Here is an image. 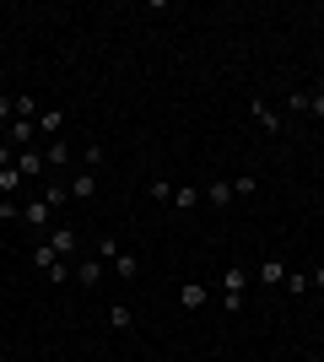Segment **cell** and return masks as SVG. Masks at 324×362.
Here are the masks:
<instances>
[{"instance_id":"obj_8","label":"cell","mask_w":324,"mask_h":362,"mask_svg":"<svg viewBox=\"0 0 324 362\" xmlns=\"http://www.w3.org/2000/svg\"><path fill=\"white\" fill-rule=\"evenodd\" d=\"M6 146L28 151L32 146V119H11V124H6Z\"/></svg>"},{"instance_id":"obj_3","label":"cell","mask_w":324,"mask_h":362,"mask_svg":"<svg viewBox=\"0 0 324 362\" xmlns=\"http://www.w3.org/2000/svg\"><path fill=\"white\" fill-rule=\"evenodd\" d=\"M254 281H260V287H281V281H287V259H281V255H265L260 271H254Z\"/></svg>"},{"instance_id":"obj_16","label":"cell","mask_w":324,"mask_h":362,"mask_svg":"<svg viewBox=\"0 0 324 362\" xmlns=\"http://www.w3.org/2000/svg\"><path fill=\"white\" fill-rule=\"evenodd\" d=\"M32 265H38V271H54V265H60V255H54V249H49V243H32Z\"/></svg>"},{"instance_id":"obj_11","label":"cell","mask_w":324,"mask_h":362,"mask_svg":"<svg viewBox=\"0 0 324 362\" xmlns=\"http://www.w3.org/2000/svg\"><path fill=\"white\" fill-rule=\"evenodd\" d=\"M71 195H76V200H92V195H97V173H87V168H81L76 179H71Z\"/></svg>"},{"instance_id":"obj_25","label":"cell","mask_w":324,"mask_h":362,"mask_svg":"<svg viewBox=\"0 0 324 362\" xmlns=\"http://www.w3.org/2000/svg\"><path fill=\"white\" fill-rule=\"evenodd\" d=\"M114 255H119V243H114V238H97V259H103V265H108V259H114Z\"/></svg>"},{"instance_id":"obj_29","label":"cell","mask_w":324,"mask_h":362,"mask_svg":"<svg viewBox=\"0 0 324 362\" xmlns=\"http://www.w3.org/2000/svg\"><path fill=\"white\" fill-rule=\"evenodd\" d=\"M308 287H313V292H324V265H319V271H308Z\"/></svg>"},{"instance_id":"obj_10","label":"cell","mask_w":324,"mask_h":362,"mask_svg":"<svg viewBox=\"0 0 324 362\" xmlns=\"http://www.w3.org/2000/svg\"><path fill=\"white\" fill-rule=\"evenodd\" d=\"M60 124H65L60 108H44V114H38V136H44V141H60Z\"/></svg>"},{"instance_id":"obj_28","label":"cell","mask_w":324,"mask_h":362,"mask_svg":"<svg viewBox=\"0 0 324 362\" xmlns=\"http://www.w3.org/2000/svg\"><path fill=\"white\" fill-rule=\"evenodd\" d=\"M16 163V146H6V141H0V168H11Z\"/></svg>"},{"instance_id":"obj_4","label":"cell","mask_w":324,"mask_h":362,"mask_svg":"<svg viewBox=\"0 0 324 362\" xmlns=\"http://www.w3.org/2000/svg\"><path fill=\"white\" fill-rule=\"evenodd\" d=\"M248 114H254V124H260L265 136H276V130H281V114L265 103V98H248Z\"/></svg>"},{"instance_id":"obj_6","label":"cell","mask_w":324,"mask_h":362,"mask_svg":"<svg viewBox=\"0 0 324 362\" xmlns=\"http://www.w3.org/2000/svg\"><path fill=\"white\" fill-rule=\"evenodd\" d=\"M49 249H54V255H60V259H71V255H76V227H49Z\"/></svg>"},{"instance_id":"obj_17","label":"cell","mask_w":324,"mask_h":362,"mask_svg":"<svg viewBox=\"0 0 324 362\" xmlns=\"http://www.w3.org/2000/svg\"><path fill=\"white\" fill-rule=\"evenodd\" d=\"M11 108H16V119H32V124H38V114H44V108L32 103V92H22V98H11Z\"/></svg>"},{"instance_id":"obj_13","label":"cell","mask_w":324,"mask_h":362,"mask_svg":"<svg viewBox=\"0 0 324 362\" xmlns=\"http://www.w3.org/2000/svg\"><path fill=\"white\" fill-rule=\"evenodd\" d=\"M76 281H81V287H97V281H103V259H81V265H76Z\"/></svg>"},{"instance_id":"obj_9","label":"cell","mask_w":324,"mask_h":362,"mask_svg":"<svg viewBox=\"0 0 324 362\" xmlns=\"http://www.w3.org/2000/svg\"><path fill=\"white\" fill-rule=\"evenodd\" d=\"M244 287H248V271L244 265H227V271H222V292H227V298H244Z\"/></svg>"},{"instance_id":"obj_26","label":"cell","mask_w":324,"mask_h":362,"mask_svg":"<svg viewBox=\"0 0 324 362\" xmlns=\"http://www.w3.org/2000/svg\"><path fill=\"white\" fill-rule=\"evenodd\" d=\"M308 114H313V119H324V92H308Z\"/></svg>"},{"instance_id":"obj_21","label":"cell","mask_w":324,"mask_h":362,"mask_svg":"<svg viewBox=\"0 0 324 362\" xmlns=\"http://www.w3.org/2000/svg\"><path fill=\"white\" fill-rule=\"evenodd\" d=\"M146 195H152V200H157V206H173V184H168V179H157V184H152V189H146Z\"/></svg>"},{"instance_id":"obj_7","label":"cell","mask_w":324,"mask_h":362,"mask_svg":"<svg viewBox=\"0 0 324 362\" xmlns=\"http://www.w3.org/2000/svg\"><path fill=\"white\" fill-rule=\"evenodd\" d=\"M205 298H211V292H205L200 281H184V287H179V308H189V314H200Z\"/></svg>"},{"instance_id":"obj_24","label":"cell","mask_w":324,"mask_h":362,"mask_svg":"<svg viewBox=\"0 0 324 362\" xmlns=\"http://www.w3.org/2000/svg\"><path fill=\"white\" fill-rule=\"evenodd\" d=\"M81 163H87V173H92V168L103 163V146H81Z\"/></svg>"},{"instance_id":"obj_22","label":"cell","mask_w":324,"mask_h":362,"mask_svg":"<svg viewBox=\"0 0 324 362\" xmlns=\"http://www.w3.org/2000/svg\"><path fill=\"white\" fill-rule=\"evenodd\" d=\"M232 189H238V200H248L254 189H260V179H254V173H244V179H232Z\"/></svg>"},{"instance_id":"obj_15","label":"cell","mask_w":324,"mask_h":362,"mask_svg":"<svg viewBox=\"0 0 324 362\" xmlns=\"http://www.w3.org/2000/svg\"><path fill=\"white\" fill-rule=\"evenodd\" d=\"M200 200H205V189H179V184H173V206H179V211H195Z\"/></svg>"},{"instance_id":"obj_20","label":"cell","mask_w":324,"mask_h":362,"mask_svg":"<svg viewBox=\"0 0 324 362\" xmlns=\"http://www.w3.org/2000/svg\"><path fill=\"white\" fill-rule=\"evenodd\" d=\"M38 195H44V200H49V206H54V211H60L65 200H71V189H60V184H44V189H38Z\"/></svg>"},{"instance_id":"obj_5","label":"cell","mask_w":324,"mask_h":362,"mask_svg":"<svg viewBox=\"0 0 324 362\" xmlns=\"http://www.w3.org/2000/svg\"><path fill=\"white\" fill-rule=\"evenodd\" d=\"M232 200H238V189H232V179H211V184H205V206H216V211H227Z\"/></svg>"},{"instance_id":"obj_1","label":"cell","mask_w":324,"mask_h":362,"mask_svg":"<svg viewBox=\"0 0 324 362\" xmlns=\"http://www.w3.org/2000/svg\"><path fill=\"white\" fill-rule=\"evenodd\" d=\"M22 222H28L32 233H49V227H54V206H49V200L32 189V195L22 200Z\"/></svg>"},{"instance_id":"obj_27","label":"cell","mask_w":324,"mask_h":362,"mask_svg":"<svg viewBox=\"0 0 324 362\" xmlns=\"http://www.w3.org/2000/svg\"><path fill=\"white\" fill-rule=\"evenodd\" d=\"M11 119H16V108H11V98L0 92V124H11Z\"/></svg>"},{"instance_id":"obj_23","label":"cell","mask_w":324,"mask_h":362,"mask_svg":"<svg viewBox=\"0 0 324 362\" xmlns=\"http://www.w3.org/2000/svg\"><path fill=\"white\" fill-rule=\"evenodd\" d=\"M281 287L292 292V298H303V292H308V276H292V271H287V281H281Z\"/></svg>"},{"instance_id":"obj_14","label":"cell","mask_w":324,"mask_h":362,"mask_svg":"<svg viewBox=\"0 0 324 362\" xmlns=\"http://www.w3.org/2000/svg\"><path fill=\"white\" fill-rule=\"evenodd\" d=\"M44 163L49 168H65V163H71V146H65V141H44Z\"/></svg>"},{"instance_id":"obj_19","label":"cell","mask_w":324,"mask_h":362,"mask_svg":"<svg viewBox=\"0 0 324 362\" xmlns=\"http://www.w3.org/2000/svg\"><path fill=\"white\" fill-rule=\"evenodd\" d=\"M22 184H28V179H22V173H16V168H0V189H6V195H16V189H22Z\"/></svg>"},{"instance_id":"obj_18","label":"cell","mask_w":324,"mask_h":362,"mask_svg":"<svg viewBox=\"0 0 324 362\" xmlns=\"http://www.w3.org/2000/svg\"><path fill=\"white\" fill-rule=\"evenodd\" d=\"M130 325H136V314H130L124 303H114V308H108V330H130Z\"/></svg>"},{"instance_id":"obj_30","label":"cell","mask_w":324,"mask_h":362,"mask_svg":"<svg viewBox=\"0 0 324 362\" xmlns=\"http://www.w3.org/2000/svg\"><path fill=\"white\" fill-rule=\"evenodd\" d=\"M319 335H324V325H319Z\"/></svg>"},{"instance_id":"obj_12","label":"cell","mask_w":324,"mask_h":362,"mask_svg":"<svg viewBox=\"0 0 324 362\" xmlns=\"http://www.w3.org/2000/svg\"><path fill=\"white\" fill-rule=\"evenodd\" d=\"M108 265H114V271H119L124 281H130V276H140V255H130V249H119V255L108 259Z\"/></svg>"},{"instance_id":"obj_2","label":"cell","mask_w":324,"mask_h":362,"mask_svg":"<svg viewBox=\"0 0 324 362\" xmlns=\"http://www.w3.org/2000/svg\"><path fill=\"white\" fill-rule=\"evenodd\" d=\"M16 173H22V179H28V184H44V173H49V163H44V151H38V146H28V151H16Z\"/></svg>"}]
</instances>
